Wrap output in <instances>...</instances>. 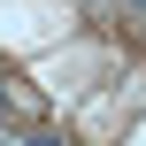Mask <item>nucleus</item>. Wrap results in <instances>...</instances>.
<instances>
[{
	"instance_id": "nucleus-1",
	"label": "nucleus",
	"mask_w": 146,
	"mask_h": 146,
	"mask_svg": "<svg viewBox=\"0 0 146 146\" xmlns=\"http://www.w3.org/2000/svg\"><path fill=\"white\" fill-rule=\"evenodd\" d=\"M0 123H15V115H8V92H0Z\"/></svg>"
},
{
	"instance_id": "nucleus-2",
	"label": "nucleus",
	"mask_w": 146,
	"mask_h": 146,
	"mask_svg": "<svg viewBox=\"0 0 146 146\" xmlns=\"http://www.w3.org/2000/svg\"><path fill=\"white\" fill-rule=\"evenodd\" d=\"M131 8H146V0H131Z\"/></svg>"
}]
</instances>
